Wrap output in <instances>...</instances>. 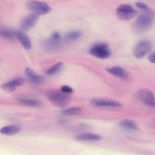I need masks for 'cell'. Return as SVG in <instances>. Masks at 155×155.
<instances>
[{
    "label": "cell",
    "mask_w": 155,
    "mask_h": 155,
    "mask_svg": "<svg viewBox=\"0 0 155 155\" xmlns=\"http://www.w3.org/2000/svg\"><path fill=\"white\" fill-rule=\"evenodd\" d=\"M46 95L48 100L53 105L61 108L66 107L71 101L69 94L64 93L61 90H49L47 91Z\"/></svg>",
    "instance_id": "obj_1"
},
{
    "label": "cell",
    "mask_w": 155,
    "mask_h": 155,
    "mask_svg": "<svg viewBox=\"0 0 155 155\" xmlns=\"http://www.w3.org/2000/svg\"><path fill=\"white\" fill-rule=\"evenodd\" d=\"M152 24V20L149 16L142 15L139 16L132 25L133 31L137 34L144 33L149 29Z\"/></svg>",
    "instance_id": "obj_2"
},
{
    "label": "cell",
    "mask_w": 155,
    "mask_h": 155,
    "mask_svg": "<svg viewBox=\"0 0 155 155\" xmlns=\"http://www.w3.org/2000/svg\"><path fill=\"white\" fill-rule=\"evenodd\" d=\"M26 5L29 11L38 15L47 14L52 9L46 3L38 1H28L27 2Z\"/></svg>",
    "instance_id": "obj_3"
},
{
    "label": "cell",
    "mask_w": 155,
    "mask_h": 155,
    "mask_svg": "<svg viewBox=\"0 0 155 155\" xmlns=\"http://www.w3.org/2000/svg\"><path fill=\"white\" fill-rule=\"evenodd\" d=\"M134 96L137 99L145 104L155 107V97L150 90L146 88L140 89L136 92Z\"/></svg>",
    "instance_id": "obj_4"
},
{
    "label": "cell",
    "mask_w": 155,
    "mask_h": 155,
    "mask_svg": "<svg viewBox=\"0 0 155 155\" xmlns=\"http://www.w3.org/2000/svg\"><path fill=\"white\" fill-rule=\"evenodd\" d=\"M116 14L117 17L120 20L127 21L136 16L137 12L131 6L123 4L117 8Z\"/></svg>",
    "instance_id": "obj_5"
},
{
    "label": "cell",
    "mask_w": 155,
    "mask_h": 155,
    "mask_svg": "<svg viewBox=\"0 0 155 155\" xmlns=\"http://www.w3.org/2000/svg\"><path fill=\"white\" fill-rule=\"evenodd\" d=\"M90 53L93 56L102 59L107 58L110 56V52L107 45L104 43L94 45L90 49Z\"/></svg>",
    "instance_id": "obj_6"
},
{
    "label": "cell",
    "mask_w": 155,
    "mask_h": 155,
    "mask_svg": "<svg viewBox=\"0 0 155 155\" xmlns=\"http://www.w3.org/2000/svg\"><path fill=\"white\" fill-rule=\"evenodd\" d=\"M152 48V44L150 41H141L136 46L134 51V55L136 58H141L149 53Z\"/></svg>",
    "instance_id": "obj_7"
},
{
    "label": "cell",
    "mask_w": 155,
    "mask_h": 155,
    "mask_svg": "<svg viewBox=\"0 0 155 155\" xmlns=\"http://www.w3.org/2000/svg\"><path fill=\"white\" fill-rule=\"evenodd\" d=\"M90 104L93 106L120 107L123 104L120 102L111 99L104 98H95L90 102Z\"/></svg>",
    "instance_id": "obj_8"
},
{
    "label": "cell",
    "mask_w": 155,
    "mask_h": 155,
    "mask_svg": "<svg viewBox=\"0 0 155 155\" xmlns=\"http://www.w3.org/2000/svg\"><path fill=\"white\" fill-rule=\"evenodd\" d=\"M38 18L39 15L33 13L27 15L21 21V28L25 31L30 30L35 25Z\"/></svg>",
    "instance_id": "obj_9"
},
{
    "label": "cell",
    "mask_w": 155,
    "mask_h": 155,
    "mask_svg": "<svg viewBox=\"0 0 155 155\" xmlns=\"http://www.w3.org/2000/svg\"><path fill=\"white\" fill-rule=\"evenodd\" d=\"M24 82L25 80L23 78H17L3 83L1 85V87L5 91L11 92L22 85Z\"/></svg>",
    "instance_id": "obj_10"
},
{
    "label": "cell",
    "mask_w": 155,
    "mask_h": 155,
    "mask_svg": "<svg viewBox=\"0 0 155 155\" xmlns=\"http://www.w3.org/2000/svg\"><path fill=\"white\" fill-rule=\"evenodd\" d=\"M106 70L108 73L125 80L130 81L132 79L130 74L120 67L114 66L106 68Z\"/></svg>",
    "instance_id": "obj_11"
},
{
    "label": "cell",
    "mask_w": 155,
    "mask_h": 155,
    "mask_svg": "<svg viewBox=\"0 0 155 155\" xmlns=\"http://www.w3.org/2000/svg\"><path fill=\"white\" fill-rule=\"evenodd\" d=\"M15 36L25 49L29 50L31 48L32 46L31 41L26 34L21 31H16Z\"/></svg>",
    "instance_id": "obj_12"
},
{
    "label": "cell",
    "mask_w": 155,
    "mask_h": 155,
    "mask_svg": "<svg viewBox=\"0 0 155 155\" xmlns=\"http://www.w3.org/2000/svg\"><path fill=\"white\" fill-rule=\"evenodd\" d=\"M25 75L31 82L37 84L42 83L44 81L43 78L36 74L34 71L29 68H26L24 71Z\"/></svg>",
    "instance_id": "obj_13"
},
{
    "label": "cell",
    "mask_w": 155,
    "mask_h": 155,
    "mask_svg": "<svg viewBox=\"0 0 155 155\" xmlns=\"http://www.w3.org/2000/svg\"><path fill=\"white\" fill-rule=\"evenodd\" d=\"M17 100L20 104L31 107H39L43 104V103L41 100L36 99L19 98Z\"/></svg>",
    "instance_id": "obj_14"
},
{
    "label": "cell",
    "mask_w": 155,
    "mask_h": 155,
    "mask_svg": "<svg viewBox=\"0 0 155 155\" xmlns=\"http://www.w3.org/2000/svg\"><path fill=\"white\" fill-rule=\"evenodd\" d=\"M21 127L17 125H10L2 128L0 130V133L4 135L11 136L18 133L21 130Z\"/></svg>",
    "instance_id": "obj_15"
},
{
    "label": "cell",
    "mask_w": 155,
    "mask_h": 155,
    "mask_svg": "<svg viewBox=\"0 0 155 155\" xmlns=\"http://www.w3.org/2000/svg\"><path fill=\"white\" fill-rule=\"evenodd\" d=\"M119 124L122 128L127 130L134 131L138 130L137 124L134 121L131 120H122L120 122Z\"/></svg>",
    "instance_id": "obj_16"
},
{
    "label": "cell",
    "mask_w": 155,
    "mask_h": 155,
    "mask_svg": "<svg viewBox=\"0 0 155 155\" xmlns=\"http://www.w3.org/2000/svg\"><path fill=\"white\" fill-rule=\"evenodd\" d=\"M76 140L80 141L99 140L101 137L100 135L91 133H84L77 135Z\"/></svg>",
    "instance_id": "obj_17"
},
{
    "label": "cell",
    "mask_w": 155,
    "mask_h": 155,
    "mask_svg": "<svg viewBox=\"0 0 155 155\" xmlns=\"http://www.w3.org/2000/svg\"><path fill=\"white\" fill-rule=\"evenodd\" d=\"M63 66V63L61 62H59L47 69L45 71L46 73L48 75L55 74L62 69Z\"/></svg>",
    "instance_id": "obj_18"
},
{
    "label": "cell",
    "mask_w": 155,
    "mask_h": 155,
    "mask_svg": "<svg viewBox=\"0 0 155 155\" xmlns=\"http://www.w3.org/2000/svg\"><path fill=\"white\" fill-rule=\"evenodd\" d=\"M15 31L8 28H3L0 30V34L3 37L7 39L11 40L15 36Z\"/></svg>",
    "instance_id": "obj_19"
},
{
    "label": "cell",
    "mask_w": 155,
    "mask_h": 155,
    "mask_svg": "<svg viewBox=\"0 0 155 155\" xmlns=\"http://www.w3.org/2000/svg\"><path fill=\"white\" fill-rule=\"evenodd\" d=\"M82 110L81 107H73L66 108L61 111V114L65 116H73L76 115L81 112Z\"/></svg>",
    "instance_id": "obj_20"
},
{
    "label": "cell",
    "mask_w": 155,
    "mask_h": 155,
    "mask_svg": "<svg viewBox=\"0 0 155 155\" xmlns=\"http://www.w3.org/2000/svg\"><path fill=\"white\" fill-rule=\"evenodd\" d=\"M82 35L81 32L78 30L70 31L66 35L65 37L68 40H74L79 38Z\"/></svg>",
    "instance_id": "obj_21"
},
{
    "label": "cell",
    "mask_w": 155,
    "mask_h": 155,
    "mask_svg": "<svg viewBox=\"0 0 155 155\" xmlns=\"http://www.w3.org/2000/svg\"><path fill=\"white\" fill-rule=\"evenodd\" d=\"M136 6L140 9L147 11L150 13H152V11L150 10L148 6L143 2H139L136 4Z\"/></svg>",
    "instance_id": "obj_22"
},
{
    "label": "cell",
    "mask_w": 155,
    "mask_h": 155,
    "mask_svg": "<svg viewBox=\"0 0 155 155\" xmlns=\"http://www.w3.org/2000/svg\"><path fill=\"white\" fill-rule=\"evenodd\" d=\"M60 90L64 93L69 94L72 93L73 91V89L71 87L66 85L62 86Z\"/></svg>",
    "instance_id": "obj_23"
},
{
    "label": "cell",
    "mask_w": 155,
    "mask_h": 155,
    "mask_svg": "<svg viewBox=\"0 0 155 155\" xmlns=\"http://www.w3.org/2000/svg\"><path fill=\"white\" fill-rule=\"evenodd\" d=\"M50 38L55 41H59L61 38V36L59 33L56 32L53 33Z\"/></svg>",
    "instance_id": "obj_24"
},
{
    "label": "cell",
    "mask_w": 155,
    "mask_h": 155,
    "mask_svg": "<svg viewBox=\"0 0 155 155\" xmlns=\"http://www.w3.org/2000/svg\"><path fill=\"white\" fill-rule=\"evenodd\" d=\"M148 59L150 62L155 63V51L151 53L148 55Z\"/></svg>",
    "instance_id": "obj_25"
}]
</instances>
